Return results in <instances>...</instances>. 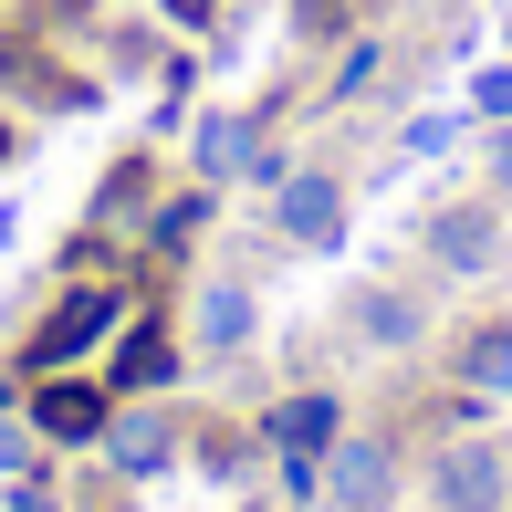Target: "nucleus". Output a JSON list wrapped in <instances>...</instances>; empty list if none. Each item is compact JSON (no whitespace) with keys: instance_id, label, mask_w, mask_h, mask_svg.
<instances>
[{"instance_id":"nucleus-1","label":"nucleus","mask_w":512,"mask_h":512,"mask_svg":"<svg viewBox=\"0 0 512 512\" xmlns=\"http://www.w3.org/2000/svg\"><path fill=\"white\" fill-rule=\"evenodd\" d=\"M126 314H136V293H126V283H74V293H63L53 314L32 324L21 366H32V377H63V366H84V356H95V345H105V335H115Z\"/></svg>"},{"instance_id":"nucleus-2","label":"nucleus","mask_w":512,"mask_h":512,"mask_svg":"<svg viewBox=\"0 0 512 512\" xmlns=\"http://www.w3.org/2000/svg\"><path fill=\"white\" fill-rule=\"evenodd\" d=\"M512 492V450L502 439H450V450L429 460V502L439 512H502Z\"/></svg>"},{"instance_id":"nucleus-3","label":"nucleus","mask_w":512,"mask_h":512,"mask_svg":"<svg viewBox=\"0 0 512 512\" xmlns=\"http://www.w3.org/2000/svg\"><path fill=\"white\" fill-rule=\"evenodd\" d=\"M105 418H115V387H105V377H74V366H63V377L32 387V429L53 439V450H95Z\"/></svg>"},{"instance_id":"nucleus-4","label":"nucleus","mask_w":512,"mask_h":512,"mask_svg":"<svg viewBox=\"0 0 512 512\" xmlns=\"http://www.w3.org/2000/svg\"><path fill=\"white\" fill-rule=\"evenodd\" d=\"M272 230L304 241V251H324L345 230V178L335 168H283V178H272Z\"/></svg>"},{"instance_id":"nucleus-5","label":"nucleus","mask_w":512,"mask_h":512,"mask_svg":"<svg viewBox=\"0 0 512 512\" xmlns=\"http://www.w3.org/2000/svg\"><path fill=\"white\" fill-rule=\"evenodd\" d=\"M429 262L439 272H492L502 262V220H492V199H450V209H429Z\"/></svg>"},{"instance_id":"nucleus-6","label":"nucleus","mask_w":512,"mask_h":512,"mask_svg":"<svg viewBox=\"0 0 512 512\" xmlns=\"http://www.w3.org/2000/svg\"><path fill=\"white\" fill-rule=\"evenodd\" d=\"M324 492L345 512H377L398 492V450H387V439H335V450H324Z\"/></svg>"},{"instance_id":"nucleus-7","label":"nucleus","mask_w":512,"mask_h":512,"mask_svg":"<svg viewBox=\"0 0 512 512\" xmlns=\"http://www.w3.org/2000/svg\"><path fill=\"white\" fill-rule=\"evenodd\" d=\"M189 157H199V178H209V189H220V178H283V157L262 147V126H251V115H209Z\"/></svg>"},{"instance_id":"nucleus-8","label":"nucleus","mask_w":512,"mask_h":512,"mask_svg":"<svg viewBox=\"0 0 512 512\" xmlns=\"http://www.w3.org/2000/svg\"><path fill=\"white\" fill-rule=\"evenodd\" d=\"M105 460H115L126 481H157V471L178 460V429H168L157 408H115V418H105Z\"/></svg>"},{"instance_id":"nucleus-9","label":"nucleus","mask_w":512,"mask_h":512,"mask_svg":"<svg viewBox=\"0 0 512 512\" xmlns=\"http://www.w3.org/2000/svg\"><path fill=\"white\" fill-rule=\"evenodd\" d=\"M168 377H178V345H168V324H126V345H115L105 387H115V398H147V387H168Z\"/></svg>"},{"instance_id":"nucleus-10","label":"nucleus","mask_w":512,"mask_h":512,"mask_svg":"<svg viewBox=\"0 0 512 512\" xmlns=\"http://www.w3.org/2000/svg\"><path fill=\"white\" fill-rule=\"evenodd\" d=\"M460 398H512V314L460 335Z\"/></svg>"},{"instance_id":"nucleus-11","label":"nucleus","mask_w":512,"mask_h":512,"mask_svg":"<svg viewBox=\"0 0 512 512\" xmlns=\"http://www.w3.org/2000/svg\"><path fill=\"white\" fill-rule=\"evenodd\" d=\"M199 345L209 356H241L251 345V283H209L199 293Z\"/></svg>"},{"instance_id":"nucleus-12","label":"nucleus","mask_w":512,"mask_h":512,"mask_svg":"<svg viewBox=\"0 0 512 512\" xmlns=\"http://www.w3.org/2000/svg\"><path fill=\"white\" fill-rule=\"evenodd\" d=\"M335 398H283V408H272V439H283V450H304V460H324V450H335Z\"/></svg>"},{"instance_id":"nucleus-13","label":"nucleus","mask_w":512,"mask_h":512,"mask_svg":"<svg viewBox=\"0 0 512 512\" xmlns=\"http://www.w3.org/2000/svg\"><path fill=\"white\" fill-rule=\"evenodd\" d=\"M356 335L366 345H418V304L408 293H356Z\"/></svg>"},{"instance_id":"nucleus-14","label":"nucleus","mask_w":512,"mask_h":512,"mask_svg":"<svg viewBox=\"0 0 512 512\" xmlns=\"http://www.w3.org/2000/svg\"><path fill=\"white\" fill-rule=\"evenodd\" d=\"M199 220H209V189L168 199V209H157V220H147V241H157V251H178V241H199Z\"/></svg>"},{"instance_id":"nucleus-15","label":"nucleus","mask_w":512,"mask_h":512,"mask_svg":"<svg viewBox=\"0 0 512 512\" xmlns=\"http://www.w3.org/2000/svg\"><path fill=\"white\" fill-rule=\"evenodd\" d=\"M136 199H147V168H115V178H105V199H95V220H126Z\"/></svg>"},{"instance_id":"nucleus-16","label":"nucleus","mask_w":512,"mask_h":512,"mask_svg":"<svg viewBox=\"0 0 512 512\" xmlns=\"http://www.w3.org/2000/svg\"><path fill=\"white\" fill-rule=\"evenodd\" d=\"M471 105H481V115H492V126H512V63H492V74H481V84H471Z\"/></svg>"},{"instance_id":"nucleus-17","label":"nucleus","mask_w":512,"mask_h":512,"mask_svg":"<svg viewBox=\"0 0 512 512\" xmlns=\"http://www.w3.org/2000/svg\"><path fill=\"white\" fill-rule=\"evenodd\" d=\"M157 21H178V32H209V21H220V0H157Z\"/></svg>"},{"instance_id":"nucleus-18","label":"nucleus","mask_w":512,"mask_h":512,"mask_svg":"<svg viewBox=\"0 0 512 512\" xmlns=\"http://www.w3.org/2000/svg\"><path fill=\"white\" fill-rule=\"evenodd\" d=\"M0 481H32V439L21 429H0Z\"/></svg>"},{"instance_id":"nucleus-19","label":"nucleus","mask_w":512,"mask_h":512,"mask_svg":"<svg viewBox=\"0 0 512 512\" xmlns=\"http://www.w3.org/2000/svg\"><path fill=\"white\" fill-rule=\"evenodd\" d=\"M0 512H63V502L42 492V481H11V502H0Z\"/></svg>"},{"instance_id":"nucleus-20","label":"nucleus","mask_w":512,"mask_h":512,"mask_svg":"<svg viewBox=\"0 0 512 512\" xmlns=\"http://www.w3.org/2000/svg\"><path fill=\"white\" fill-rule=\"evenodd\" d=\"M492 189H502V199H512V126H502V136H492Z\"/></svg>"},{"instance_id":"nucleus-21","label":"nucleus","mask_w":512,"mask_h":512,"mask_svg":"<svg viewBox=\"0 0 512 512\" xmlns=\"http://www.w3.org/2000/svg\"><path fill=\"white\" fill-rule=\"evenodd\" d=\"M0 157H11V126H0Z\"/></svg>"},{"instance_id":"nucleus-22","label":"nucleus","mask_w":512,"mask_h":512,"mask_svg":"<svg viewBox=\"0 0 512 512\" xmlns=\"http://www.w3.org/2000/svg\"><path fill=\"white\" fill-rule=\"evenodd\" d=\"M53 11H63V0H53Z\"/></svg>"}]
</instances>
